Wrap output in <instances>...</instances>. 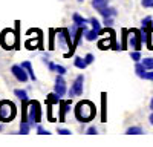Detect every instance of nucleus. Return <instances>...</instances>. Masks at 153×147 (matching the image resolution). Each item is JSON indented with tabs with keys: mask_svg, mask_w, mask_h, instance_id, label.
Masks as SVG:
<instances>
[{
	"mask_svg": "<svg viewBox=\"0 0 153 147\" xmlns=\"http://www.w3.org/2000/svg\"><path fill=\"white\" fill-rule=\"evenodd\" d=\"M95 115H97V107L91 101L84 100V101H80L78 104L75 106V118L78 120L80 122L92 121Z\"/></svg>",
	"mask_w": 153,
	"mask_h": 147,
	"instance_id": "1",
	"label": "nucleus"
},
{
	"mask_svg": "<svg viewBox=\"0 0 153 147\" xmlns=\"http://www.w3.org/2000/svg\"><path fill=\"white\" fill-rule=\"evenodd\" d=\"M55 34H57V39H58V48L60 49H65L66 46L69 48V52L65 54L66 58H71L75 52V48H74V39L71 35V31L66 29V28H58L55 29Z\"/></svg>",
	"mask_w": 153,
	"mask_h": 147,
	"instance_id": "2",
	"label": "nucleus"
},
{
	"mask_svg": "<svg viewBox=\"0 0 153 147\" xmlns=\"http://www.w3.org/2000/svg\"><path fill=\"white\" fill-rule=\"evenodd\" d=\"M19 28H20V22H16V32L11 29H5L2 31V35H0V45L5 49H12L14 46H17V34H19Z\"/></svg>",
	"mask_w": 153,
	"mask_h": 147,
	"instance_id": "3",
	"label": "nucleus"
},
{
	"mask_svg": "<svg viewBox=\"0 0 153 147\" xmlns=\"http://www.w3.org/2000/svg\"><path fill=\"white\" fill-rule=\"evenodd\" d=\"M16 114H17V109L12 101H9V100L0 101V121L8 122L16 117Z\"/></svg>",
	"mask_w": 153,
	"mask_h": 147,
	"instance_id": "4",
	"label": "nucleus"
},
{
	"mask_svg": "<svg viewBox=\"0 0 153 147\" xmlns=\"http://www.w3.org/2000/svg\"><path fill=\"white\" fill-rule=\"evenodd\" d=\"M28 121L31 122V126H34V122H40L42 121L40 103L35 101V100L29 101V106H28Z\"/></svg>",
	"mask_w": 153,
	"mask_h": 147,
	"instance_id": "5",
	"label": "nucleus"
},
{
	"mask_svg": "<svg viewBox=\"0 0 153 147\" xmlns=\"http://www.w3.org/2000/svg\"><path fill=\"white\" fill-rule=\"evenodd\" d=\"M83 83H84V77H83V74H80V75L74 80V83L71 86L69 97H80V95H83Z\"/></svg>",
	"mask_w": 153,
	"mask_h": 147,
	"instance_id": "6",
	"label": "nucleus"
},
{
	"mask_svg": "<svg viewBox=\"0 0 153 147\" xmlns=\"http://www.w3.org/2000/svg\"><path fill=\"white\" fill-rule=\"evenodd\" d=\"M129 43L133 49H136V51H139L141 49V42H143V34L141 31H138V29H130L129 31Z\"/></svg>",
	"mask_w": 153,
	"mask_h": 147,
	"instance_id": "7",
	"label": "nucleus"
},
{
	"mask_svg": "<svg viewBox=\"0 0 153 147\" xmlns=\"http://www.w3.org/2000/svg\"><path fill=\"white\" fill-rule=\"evenodd\" d=\"M11 72H12V75H14L20 83H26L28 78H29V74L26 72V69H25L22 65H14L11 68Z\"/></svg>",
	"mask_w": 153,
	"mask_h": 147,
	"instance_id": "8",
	"label": "nucleus"
},
{
	"mask_svg": "<svg viewBox=\"0 0 153 147\" xmlns=\"http://www.w3.org/2000/svg\"><path fill=\"white\" fill-rule=\"evenodd\" d=\"M54 92L61 98L63 95L66 94V81H65V78H63V75H57V78H55V84H54Z\"/></svg>",
	"mask_w": 153,
	"mask_h": 147,
	"instance_id": "9",
	"label": "nucleus"
},
{
	"mask_svg": "<svg viewBox=\"0 0 153 147\" xmlns=\"http://www.w3.org/2000/svg\"><path fill=\"white\" fill-rule=\"evenodd\" d=\"M72 22L76 24V26H80V28H83V26H86V24L89 23V19H84V17H81L78 12H74L72 14Z\"/></svg>",
	"mask_w": 153,
	"mask_h": 147,
	"instance_id": "10",
	"label": "nucleus"
},
{
	"mask_svg": "<svg viewBox=\"0 0 153 147\" xmlns=\"http://www.w3.org/2000/svg\"><path fill=\"white\" fill-rule=\"evenodd\" d=\"M69 106H71V100H68V101L60 100V121L61 122L65 121V115H66V112L69 110Z\"/></svg>",
	"mask_w": 153,
	"mask_h": 147,
	"instance_id": "11",
	"label": "nucleus"
},
{
	"mask_svg": "<svg viewBox=\"0 0 153 147\" xmlns=\"http://www.w3.org/2000/svg\"><path fill=\"white\" fill-rule=\"evenodd\" d=\"M100 34H101V31H100V29L92 28L91 31H86L84 37H86V40H87V42H94V40H97V39H98V35H100Z\"/></svg>",
	"mask_w": 153,
	"mask_h": 147,
	"instance_id": "12",
	"label": "nucleus"
},
{
	"mask_svg": "<svg viewBox=\"0 0 153 147\" xmlns=\"http://www.w3.org/2000/svg\"><path fill=\"white\" fill-rule=\"evenodd\" d=\"M135 72H136V75H138L139 78H144V80H146V77H147V69H146V66H144L143 63H136Z\"/></svg>",
	"mask_w": 153,
	"mask_h": 147,
	"instance_id": "13",
	"label": "nucleus"
},
{
	"mask_svg": "<svg viewBox=\"0 0 153 147\" xmlns=\"http://www.w3.org/2000/svg\"><path fill=\"white\" fill-rule=\"evenodd\" d=\"M107 5H109V0H92V6H94L98 12H101Z\"/></svg>",
	"mask_w": 153,
	"mask_h": 147,
	"instance_id": "14",
	"label": "nucleus"
},
{
	"mask_svg": "<svg viewBox=\"0 0 153 147\" xmlns=\"http://www.w3.org/2000/svg\"><path fill=\"white\" fill-rule=\"evenodd\" d=\"M22 66H23L25 69H26V72L29 74V78H31L32 81H35V80H37V77H35V74H34V69H32V65L29 63V61H23V63H22Z\"/></svg>",
	"mask_w": 153,
	"mask_h": 147,
	"instance_id": "15",
	"label": "nucleus"
},
{
	"mask_svg": "<svg viewBox=\"0 0 153 147\" xmlns=\"http://www.w3.org/2000/svg\"><path fill=\"white\" fill-rule=\"evenodd\" d=\"M74 65H75V68H78V69H86L89 65L86 63V60L84 58H81V57H75V60H74Z\"/></svg>",
	"mask_w": 153,
	"mask_h": 147,
	"instance_id": "16",
	"label": "nucleus"
},
{
	"mask_svg": "<svg viewBox=\"0 0 153 147\" xmlns=\"http://www.w3.org/2000/svg\"><path fill=\"white\" fill-rule=\"evenodd\" d=\"M14 94H16V97H19V100H20V101H29L28 92L25 91V89H16Z\"/></svg>",
	"mask_w": 153,
	"mask_h": 147,
	"instance_id": "17",
	"label": "nucleus"
},
{
	"mask_svg": "<svg viewBox=\"0 0 153 147\" xmlns=\"http://www.w3.org/2000/svg\"><path fill=\"white\" fill-rule=\"evenodd\" d=\"M100 14L103 16L104 19H106V17H113V16H117V9H115V8H109V6H106L103 11L100 12Z\"/></svg>",
	"mask_w": 153,
	"mask_h": 147,
	"instance_id": "18",
	"label": "nucleus"
},
{
	"mask_svg": "<svg viewBox=\"0 0 153 147\" xmlns=\"http://www.w3.org/2000/svg\"><path fill=\"white\" fill-rule=\"evenodd\" d=\"M31 122L29 121H22L20 122V133L22 135H28L29 133V130H31Z\"/></svg>",
	"mask_w": 153,
	"mask_h": 147,
	"instance_id": "19",
	"label": "nucleus"
},
{
	"mask_svg": "<svg viewBox=\"0 0 153 147\" xmlns=\"http://www.w3.org/2000/svg\"><path fill=\"white\" fill-rule=\"evenodd\" d=\"M149 28H153V19L152 17H146L141 22V29H149Z\"/></svg>",
	"mask_w": 153,
	"mask_h": 147,
	"instance_id": "20",
	"label": "nucleus"
},
{
	"mask_svg": "<svg viewBox=\"0 0 153 147\" xmlns=\"http://www.w3.org/2000/svg\"><path fill=\"white\" fill-rule=\"evenodd\" d=\"M126 133H129V135H141V133H144V130H143L141 127H138V126H133V127L127 129Z\"/></svg>",
	"mask_w": 153,
	"mask_h": 147,
	"instance_id": "21",
	"label": "nucleus"
},
{
	"mask_svg": "<svg viewBox=\"0 0 153 147\" xmlns=\"http://www.w3.org/2000/svg\"><path fill=\"white\" fill-rule=\"evenodd\" d=\"M101 106H103V115H101V120L103 122H106V94H101Z\"/></svg>",
	"mask_w": 153,
	"mask_h": 147,
	"instance_id": "22",
	"label": "nucleus"
},
{
	"mask_svg": "<svg viewBox=\"0 0 153 147\" xmlns=\"http://www.w3.org/2000/svg\"><path fill=\"white\" fill-rule=\"evenodd\" d=\"M143 65L146 66L147 71H152L153 69V58H144L143 60Z\"/></svg>",
	"mask_w": 153,
	"mask_h": 147,
	"instance_id": "23",
	"label": "nucleus"
},
{
	"mask_svg": "<svg viewBox=\"0 0 153 147\" xmlns=\"http://www.w3.org/2000/svg\"><path fill=\"white\" fill-rule=\"evenodd\" d=\"M89 23L92 24V28H95V29H100L101 31V23L95 19V17H92V19H89Z\"/></svg>",
	"mask_w": 153,
	"mask_h": 147,
	"instance_id": "24",
	"label": "nucleus"
},
{
	"mask_svg": "<svg viewBox=\"0 0 153 147\" xmlns=\"http://www.w3.org/2000/svg\"><path fill=\"white\" fill-rule=\"evenodd\" d=\"M49 34H51V37H49V49H54V37L57 35L55 34V29H51Z\"/></svg>",
	"mask_w": 153,
	"mask_h": 147,
	"instance_id": "25",
	"label": "nucleus"
},
{
	"mask_svg": "<svg viewBox=\"0 0 153 147\" xmlns=\"http://www.w3.org/2000/svg\"><path fill=\"white\" fill-rule=\"evenodd\" d=\"M55 72H57V74H60V75H65V74H66V68H65V66H61V65H57Z\"/></svg>",
	"mask_w": 153,
	"mask_h": 147,
	"instance_id": "26",
	"label": "nucleus"
},
{
	"mask_svg": "<svg viewBox=\"0 0 153 147\" xmlns=\"http://www.w3.org/2000/svg\"><path fill=\"white\" fill-rule=\"evenodd\" d=\"M130 57H132V60H133V61H139V60H141V54H139V51L132 52V54H130Z\"/></svg>",
	"mask_w": 153,
	"mask_h": 147,
	"instance_id": "27",
	"label": "nucleus"
},
{
	"mask_svg": "<svg viewBox=\"0 0 153 147\" xmlns=\"http://www.w3.org/2000/svg\"><path fill=\"white\" fill-rule=\"evenodd\" d=\"M141 5L144 8H153V0H141Z\"/></svg>",
	"mask_w": 153,
	"mask_h": 147,
	"instance_id": "28",
	"label": "nucleus"
},
{
	"mask_svg": "<svg viewBox=\"0 0 153 147\" xmlns=\"http://www.w3.org/2000/svg\"><path fill=\"white\" fill-rule=\"evenodd\" d=\"M84 60H86V63H87V65H92L95 58H94V55H92V54H87V55L84 57Z\"/></svg>",
	"mask_w": 153,
	"mask_h": 147,
	"instance_id": "29",
	"label": "nucleus"
},
{
	"mask_svg": "<svg viewBox=\"0 0 153 147\" xmlns=\"http://www.w3.org/2000/svg\"><path fill=\"white\" fill-rule=\"evenodd\" d=\"M112 24H113V19H112V17H106V19H104V26H106V28H107V26L110 28Z\"/></svg>",
	"mask_w": 153,
	"mask_h": 147,
	"instance_id": "30",
	"label": "nucleus"
},
{
	"mask_svg": "<svg viewBox=\"0 0 153 147\" xmlns=\"http://www.w3.org/2000/svg\"><path fill=\"white\" fill-rule=\"evenodd\" d=\"M45 63L48 65V68H49V71H55V68H57V65H54L52 61H48V60H45Z\"/></svg>",
	"mask_w": 153,
	"mask_h": 147,
	"instance_id": "31",
	"label": "nucleus"
},
{
	"mask_svg": "<svg viewBox=\"0 0 153 147\" xmlns=\"http://www.w3.org/2000/svg\"><path fill=\"white\" fill-rule=\"evenodd\" d=\"M37 132L40 133V135H49V130H46V129H43L42 126H38L37 127Z\"/></svg>",
	"mask_w": 153,
	"mask_h": 147,
	"instance_id": "32",
	"label": "nucleus"
},
{
	"mask_svg": "<svg viewBox=\"0 0 153 147\" xmlns=\"http://www.w3.org/2000/svg\"><path fill=\"white\" fill-rule=\"evenodd\" d=\"M98 130H97V127L95 126H91V127H89L87 130H86V133H89V135H95Z\"/></svg>",
	"mask_w": 153,
	"mask_h": 147,
	"instance_id": "33",
	"label": "nucleus"
},
{
	"mask_svg": "<svg viewBox=\"0 0 153 147\" xmlns=\"http://www.w3.org/2000/svg\"><path fill=\"white\" fill-rule=\"evenodd\" d=\"M57 132H58L60 135H71V133H72L69 129H57Z\"/></svg>",
	"mask_w": 153,
	"mask_h": 147,
	"instance_id": "34",
	"label": "nucleus"
},
{
	"mask_svg": "<svg viewBox=\"0 0 153 147\" xmlns=\"http://www.w3.org/2000/svg\"><path fill=\"white\" fill-rule=\"evenodd\" d=\"M146 80H153V69H152L150 72H147V77H146Z\"/></svg>",
	"mask_w": 153,
	"mask_h": 147,
	"instance_id": "35",
	"label": "nucleus"
},
{
	"mask_svg": "<svg viewBox=\"0 0 153 147\" xmlns=\"http://www.w3.org/2000/svg\"><path fill=\"white\" fill-rule=\"evenodd\" d=\"M149 121H150V124H152V126H153V114H152V115H150V117H149Z\"/></svg>",
	"mask_w": 153,
	"mask_h": 147,
	"instance_id": "36",
	"label": "nucleus"
},
{
	"mask_svg": "<svg viewBox=\"0 0 153 147\" xmlns=\"http://www.w3.org/2000/svg\"><path fill=\"white\" fill-rule=\"evenodd\" d=\"M150 109H152V110H153V100H152V101H150Z\"/></svg>",
	"mask_w": 153,
	"mask_h": 147,
	"instance_id": "37",
	"label": "nucleus"
},
{
	"mask_svg": "<svg viewBox=\"0 0 153 147\" xmlns=\"http://www.w3.org/2000/svg\"><path fill=\"white\" fill-rule=\"evenodd\" d=\"M2 130H3V126H2V124H0V132H2Z\"/></svg>",
	"mask_w": 153,
	"mask_h": 147,
	"instance_id": "38",
	"label": "nucleus"
},
{
	"mask_svg": "<svg viewBox=\"0 0 153 147\" xmlns=\"http://www.w3.org/2000/svg\"><path fill=\"white\" fill-rule=\"evenodd\" d=\"M78 2H84V0H78Z\"/></svg>",
	"mask_w": 153,
	"mask_h": 147,
	"instance_id": "39",
	"label": "nucleus"
}]
</instances>
